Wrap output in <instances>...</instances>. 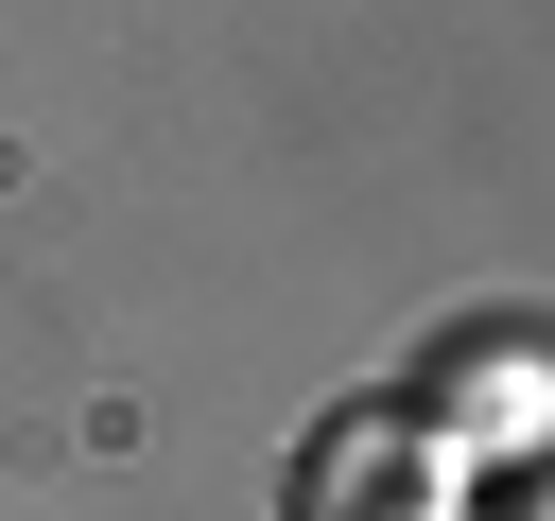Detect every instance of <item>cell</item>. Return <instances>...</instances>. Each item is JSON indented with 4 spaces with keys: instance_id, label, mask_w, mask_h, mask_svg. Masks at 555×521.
Masks as SVG:
<instances>
[{
    "instance_id": "obj_1",
    "label": "cell",
    "mask_w": 555,
    "mask_h": 521,
    "mask_svg": "<svg viewBox=\"0 0 555 521\" xmlns=\"http://www.w3.org/2000/svg\"><path fill=\"white\" fill-rule=\"evenodd\" d=\"M503 521H555V469H520V486H503Z\"/></svg>"
}]
</instances>
